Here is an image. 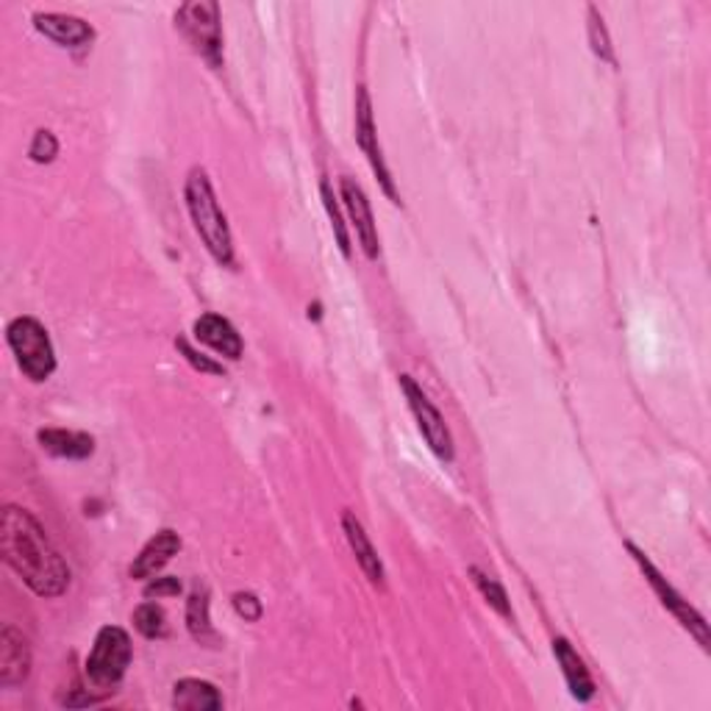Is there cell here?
Masks as SVG:
<instances>
[{
    "label": "cell",
    "instance_id": "6da1fadb",
    "mask_svg": "<svg viewBox=\"0 0 711 711\" xmlns=\"http://www.w3.org/2000/svg\"><path fill=\"white\" fill-rule=\"evenodd\" d=\"M3 559L17 572L34 595L59 597L70 586V567L50 545L43 525L25 509L7 506L3 509Z\"/></svg>",
    "mask_w": 711,
    "mask_h": 711
},
{
    "label": "cell",
    "instance_id": "7a4b0ae2",
    "mask_svg": "<svg viewBox=\"0 0 711 711\" xmlns=\"http://www.w3.org/2000/svg\"><path fill=\"white\" fill-rule=\"evenodd\" d=\"M183 198H187L189 217L195 223L198 237L203 239L206 250L212 253V259L223 268H232L234 264V239L232 228H228V220H225L223 209H220L217 195H214V187L209 181L206 170L203 167H195L189 170L187 187H183Z\"/></svg>",
    "mask_w": 711,
    "mask_h": 711
},
{
    "label": "cell",
    "instance_id": "3957f363",
    "mask_svg": "<svg viewBox=\"0 0 711 711\" xmlns=\"http://www.w3.org/2000/svg\"><path fill=\"white\" fill-rule=\"evenodd\" d=\"M7 342L9 347H12L20 370H23L31 381H48V378L54 376V342H50L43 322L34 320V317H17V320L9 322Z\"/></svg>",
    "mask_w": 711,
    "mask_h": 711
},
{
    "label": "cell",
    "instance_id": "277c9868",
    "mask_svg": "<svg viewBox=\"0 0 711 711\" xmlns=\"http://www.w3.org/2000/svg\"><path fill=\"white\" fill-rule=\"evenodd\" d=\"M176 28L214 70L223 68V25L214 0H192L176 12Z\"/></svg>",
    "mask_w": 711,
    "mask_h": 711
},
{
    "label": "cell",
    "instance_id": "5b68a950",
    "mask_svg": "<svg viewBox=\"0 0 711 711\" xmlns=\"http://www.w3.org/2000/svg\"><path fill=\"white\" fill-rule=\"evenodd\" d=\"M128 664H131V637L117 626L100 628L90 656H86V678H90L92 687H117Z\"/></svg>",
    "mask_w": 711,
    "mask_h": 711
},
{
    "label": "cell",
    "instance_id": "8992f818",
    "mask_svg": "<svg viewBox=\"0 0 711 711\" xmlns=\"http://www.w3.org/2000/svg\"><path fill=\"white\" fill-rule=\"evenodd\" d=\"M628 554L633 556V561H637V565H639V570H642V576L648 578V584L653 586V592H656V595H659V601H662V606L667 608V612L673 614L675 620L682 623V626L687 628V631L692 633L695 639H698L700 648H703V651H709V626H706L703 617H700V614L695 612L692 606H689V601H684L682 592H675V586L669 584L667 578H664L662 572L656 570V565H653V561L648 559V556H644L642 550H639V547L633 545V542H628Z\"/></svg>",
    "mask_w": 711,
    "mask_h": 711
},
{
    "label": "cell",
    "instance_id": "52a82bcc",
    "mask_svg": "<svg viewBox=\"0 0 711 711\" xmlns=\"http://www.w3.org/2000/svg\"><path fill=\"white\" fill-rule=\"evenodd\" d=\"M401 390L406 395L414 419H417L419 434H423L434 457L439 462H453V437H450V428L445 426V417L439 414V408L428 401L423 387H417V381L412 376H406V372L401 376Z\"/></svg>",
    "mask_w": 711,
    "mask_h": 711
},
{
    "label": "cell",
    "instance_id": "ba28073f",
    "mask_svg": "<svg viewBox=\"0 0 711 711\" xmlns=\"http://www.w3.org/2000/svg\"><path fill=\"white\" fill-rule=\"evenodd\" d=\"M356 140H359V147L367 156V162H370L372 173H376L378 181H381L383 192L392 198V203H401L398 201V192H395V183H392L390 170H387V165H383V153H381V145H378L376 122H372L370 95H367L365 86H359V92H356Z\"/></svg>",
    "mask_w": 711,
    "mask_h": 711
},
{
    "label": "cell",
    "instance_id": "9c48e42d",
    "mask_svg": "<svg viewBox=\"0 0 711 711\" xmlns=\"http://www.w3.org/2000/svg\"><path fill=\"white\" fill-rule=\"evenodd\" d=\"M340 192H342V201H345L347 214H351L353 220V228H356V237H359L362 250H365L367 259H378L381 245H378L376 217H372V206L370 201H367L365 189L353 181V178H342Z\"/></svg>",
    "mask_w": 711,
    "mask_h": 711
},
{
    "label": "cell",
    "instance_id": "30bf717a",
    "mask_svg": "<svg viewBox=\"0 0 711 711\" xmlns=\"http://www.w3.org/2000/svg\"><path fill=\"white\" fill-rule=\"evenodd\" d=\"M31 673L28 639L17 628L0 631V687H17Z\"/></svg>",
    "mask_w": 711,
    "mask_h": 711
},
{
    "label": "cell",
    "instance_id": "8fae6325",
    "mask_svg": "<svg viewBox=\"0 0 711 711\" xmlns=\"http://www.w3.org/2000/svg\"><path fill=\"white\" fill-rule=\"evenodd\" d=\"M192 331H195V340L203 342V345L212 347L214 353H220V356H225V359H242V336L237 334V329H234L232 322L225 320V317L220 315H201L195 320V325H192Z\"/></svg>",
    "mask_w": 711,
    "mask_h": 711
},
{
    "label": "cell",
    "instance_id": "7c38bea8",
    "mask_svg": "<svg viewBox=\"0 0 711 711\" xmlns=\"http://www.w3.org/2000/svg\"><path fill=\"white\" fill-rule=\"evenodd\" d=\"M34 28L61 48H84L95 37L92 25L73 14H34Z\"/></svg>",
    "mask_w": 711,
    "mask_h": 711
},
{
    "label": "cell",
    "instance_id": "4fadbf2b",
    "mask_svg": "<svg viewBox=\"0 0 711 711\" xmlns=\"http://www.w3.org/2000/svg\"><path fill=\"white\" fill-rule=\"evenodd\" d=\"M178 550H181V540H178L176 531H158L153 540H147V545L142 547L134 565H131V578H137V581H151L153 576H158V572L165 570V565H170V559Z\"/></svg>",
    "mask_w": 711,
    "mask_h": 711
},
{
    "label": "cell",
    "instance_id": "5bb4252c",
    "mask_svg": "<svg viewBox=\"0 0 711 711\" xmlns=\"http://www.w3.org/2000/svg\"><path fill=\"white\" fill-rule=\"evenodd\" d=\"M554 656H556V662H559L561 673H565V682H567V687H570L572 698H578V700L595 698V682H592L590 669H586L584 659L572 651V644L567 642L565 637L554 639Z\"/></svg>",
    "mask_w": 711,
    "mask_h": 711
},
{
    "label": "cell",
    "instance_id": "9a60e30c",
    "mask_svg": "<svg viewBox=\"0 0 711 711\" xmlns=\"http://www.w3.org/2000/svg\"><path fill=\"white\" fill-rule=\"evenodd\" d=\"M342 531H345L347 545H351L353 556H356L359 567L365 570V576L370 578L372 584H381V581H383V565H381V559H378V550L372 547L370 536H367L365 525H362L359 520H356V514L345 511V514H342Z\"/></svg>",
    "mask_w": 711,
    "mask_h": 711
},
{
    "label": "cell",
    "instance_id": "2e32d148",
    "mask_svg": "<svg viewBox=\"0 0 711 711\" xmlns=\"http://www.w3.org/2000/svg\"><path fill=\"white\" fill-rule=\"evenodd\" d=\"M43 450L56 459H90L95 453V439L84 431H64V428H43L37 434Z\"/></svg>",
    "mask_w": 711,
    "mask_h": 711
},
{
    "label": "cell",
    "instance_id": "e0dca14e",
    "mask_svg": "<svg viewBox=\"0 0 711 711\" xmlns=\"http://www.w3.org/2000/svg\"><path fill=\"white\" fill-rule=\"evenodd\" d=\"M173 706L178 711H217L223 709V695L203 678H181L173 687Z\"/></svg>",
    "mask_w": 711,
    "mask_h": 711
},
{
    "label": "cell",
    "instance_id": "ac0fdd59",
    "mask_svg": "<svg viewBox=\"0 0 711 711\" xmlns=\"http://www.w3.org/2000/svg\"><path fill=\"white\" fill-rule=\"evenodd\" d=\"M187 628L189 633H192V639L201 644H209V648H214V644L220 642L217 631H214L212 626V617H209V592L206 590H195L192 595H189L187 601Z\"/></svg>",
    "mask_w": 711,
    "mask_h": 711
},
{
    "label": "cell",
    "instance_id": "d6986e66",
    "mask_svg": "<svg viewBox=\"0 0 711 711\" xmlns=\"http://www.w3.org/2000/svg\"><path fill=\"white\" fill-rule=\"evenodd\" d=\"M470 576H473L475 586H478V592L484 595V601H487L489 606H493L495 612L503 617V620H511V617H514V612H511V601H509V595H506L503 586H500L498 581L489 576V572L481 570V567H470Z\"/></svg>",
    "mask_w": 711,
    "mask_h": 711
},
{
    "label": "cell",
    "instance_id": "ffe728a7",
    "mask_svg": "<svg viewBox=\"0 0 711 711\" xmlns=\"http://www.w3.org/2000/svg\"><path fill=\"white\" fill-rule=\"evenodd\" d=\"M134 628L145 639H162L167 633L165 608L153 601L142 603V606L134 612Z\"/></svg>",
    "mask_w": 711,
    "mask_h": 711
},
{
    "label": "cell",
    "instance_id": "44dd1931",
    "mask_svg": "<svg viewBox=\"0 0 711 711\" xmlns=\"http://www.w3.org/2000/svg\"><path fill=\"white\" fill-rule=\"evenodd\" d=\"M320 192H322V206H325V212H329L331 228H334V237H336V242H340L342 256H345V259H351V237H347L345 220H342L340 206H336L334 192H331V187H329V183H325V181H322Z\"/></svg>",
    "mask_w": 711,
    "mask_h": 711
},
{
    "label": "cell",
    "instance_id": "7402d4cb",
    "mask_svg": "<svg viewBox=\"0 0 711 711\" xmlns=\"http://www.w3.org/2000/svg\"><path fill=\"white\" fill-rule=\"evenodd\" d=\"M586 14H590V45H592V54H595L601 61H606V64H614L612 39H608V31H606V25H603V17H601V14H597L595 7L586 9Z\"/></svg>",
    "mask_w": 711,
    "mask_h": 711
},
{
    "label": "cell",
    "instance_id": "603a6c76",
    "mask_svg": "<svg viewBox=\"0 0 711 711\" xmlns=\"http://www.w3.org/2000/svg\"><path fill=\"white\" fill-rule=\"evenodd\" d=\"M56 153H59V142H56V137L50 134V131H37L34 134V140H31V147H28V156L31 162H37V165H48V162H54Z\"/></svg>",
    "mask_w": 711,
    "mask_h": 711
},
{
    "label": "cell",
    "instance_id": "cb8c5ba5",
    "mask_svg": "<svg viewBox=\"0 0 711 711\" xmlns=\"http://www.w3.org/2000/svg\"><path fill=\"white\" fill-rule=\"evenodd\" d=\"M178 351L183 353V359L189 362V365L195 367V370L201 372H212V376H223V365H217V362H212L209 356H203V353H198L195 347L189 345L187 340H176Z\"/></svg>",
    "mask_w": 711,
    "mask_h": 711
},
{
    "label": "cell",
    "instance_id": "d4e9b609",
    "mask_svg": "<svg viewBox=\"0 0 711 711\" xmlns=\"http://www.w3.org/2000/svg\"><path fill=\"white\" fill-rule=\"evenodd\" d=\"M234 608H237V614L245 623H259L264 614L262 601H259L253 592H237V595H234Z\"/></svg>",
    "mask_w": 711,
    "mask_h": 711
},
{
    "label": "cell",
    "instance_id": "484cf974",
    "mask_svg": "<svg viewBox=\"0 0 711 711\" xmlns=\"http://www.w3.org/2000/svg\"><path fill=\"white\" fill-rule=\"evenodd\" d=\"M178 592H181V584H178V578H170V576H165V578H151V584L145 586V597L147 601H153V597H173V595H178Z\"/></svg>",
    "mask_w": 711,
    "mask_h": 711
}]
</instances>
